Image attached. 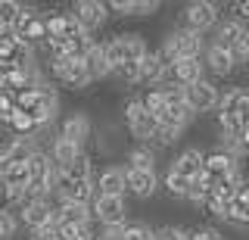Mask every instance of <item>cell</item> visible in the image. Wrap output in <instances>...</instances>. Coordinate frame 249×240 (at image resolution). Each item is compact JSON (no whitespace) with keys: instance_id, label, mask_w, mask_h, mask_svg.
<instances>
[{"instance_id":"7a4b0ae2","label":"cell","mask_w":249,"mask_h":240,"mask_svg":"<svg viewBox=\"0 0 249 240\" xmlns=\"http://www.w3.org/2000/svg\"><path fill=\"white\" fill-rule=\"evenodd\" d=\"M199 53H202V35L190 32V28H178L165 37L159 56L165 59V66H171L178 59H199Z\"/></svg>"},{"instance_id":"d590c367","label":"cell","mask_w":249,"mask_h":240,"mask_svg":"<svg viewBox=\"0 0 249 240\" xmlns=\"http://www.w3.org/2000/svg\"><path fill=\"white\" fill-rule=\"evenodd\" d=\"M122 240H153V228L150 224H128V228H124V237Z\"/></svg>"},{"instance_id":"e0dca14e","label":"cell","mask_w":249,"mask_h":240,"mask_svg":"<svg viewBox=\"0 0 249 240\" xmlns=\"http://www.w3.org/2000/svg\"><path fill=\"white\" fill-rule=\"evenodd\" d=\"M84 69H88L90 81H97V78H106V75L112 72V66H109V56H106V47H103V41H93V44H90L88 56H84Z\"/></svg>"},{"instance_id":"8992f818","label":"cell","mask_w":249,"mask_h":240,"mask_svg":"<svg viewBox=\"0 0 249 240\" xmlns=\"http://www.w3.org/2000/svg\"><path fill=\"white\" fill-rule=\"evenodd\" d=\"M93 215L103 228L128 222V209H124V197H97L93 200Z\"/></svg>"},{"instance_id":"ee69618b","label":"cell","mask_w":249,"mask_h":240,"mask_svg":"<svg viewBox=\"0 0 249 240\" xmlns=\"http://www.w3.org/2000/svg\"><path fill=\"white\" fill-rule=\"evenodd\" d=\"M246 231H249V228H246Z\"/></svg>"},{"instance_id":"ac0fdd59","label":"cell","mask_w":249,"mask_h":240,"mask_svg":"<svg viewBox=\"0 0 249 240\" xmlns=\"http://www.w3.org/2000/svg\"><path fill=\"white\" fill-rule=\"evenodd\" d=\"M206 66H209V72H215V75H218V78H228L237 63H233L231 50L218 47V44H209V47H206Z\"/></svg>"},{"instance_id":"ba28073f","label":"cell","mask_w":249,"mask_h":240,"mask_svg":"<svg viewBox=\"0 0 249 240\" xmlns=\"http://www.w3.org/2000/svg\"><path fill=\"white\" fill-rule=\"evenodd\" d=\"M16 37H19L22 44H28V47L44 44L47 41V28H44V16H41V13H35V10H28V6H25L19 25H16Z\"/></svg>"},{"instance_id":"5bb4252c","label":"cell","mask_w":249,"mask_h":240,"mask_svg":"<svg viewBox=\"0 0 249 240\" xmlns=\"http://www.w3.org/2000/svg\"><path fill=\"white\" fill-rule=\"evenodd\" d=\"M233 166H240V162L233 159L228 150H221V147H215V150H209L206 156H202V175H209V181L224 178Z\"/></svg>"},{"instance_id":"836d02e7","label":"cell","mask_w":249,"mask_h":240,"mask_svg":"<svg viewBox=\"0 0 249 240\" xmlns=\"http://www.w3.org/2000/svg\"><path fill=\"white\" fill-rule=\"evenodd\" d=\"M159 10V0H131L128 16H153Z\"/></svg>"},{"instance_id":"484cf974","label":"cell","mask_w":249,"mask_h":240,"mask_svg":"<svg viewBox=\"0 0 249 240\" xmlns=\"http://www.w3.org/2000/svg\"><path fill=\"white\" fill-rule=\"evenodd\" d=\"M162 184H165V193H171V197L178 200H187V193H190V181L175 172H165V178H162Z\"/></svg>"},{"instance_id":"1f68e13d","label":"cell","mask_w":249,"mask_h":240,"mask_svg":"<svg viewBox=\"0 0 249 240\" xmlns=\"http://www.w3.org/2000/svg\"><path fill=\"white\" fill-rule=\"evenodd\" d=\"M233 63H249V28H243V35L237 37V44L231 47Z\"/></svg>"},{"instance_id":"4316f807","label":"cell","mask_w":249,"mask_h":240,"mask_svg":"<svg viewBox=\"0 0 249 240\" xmlns=\"http://www.w3.org/2000/svg\"><path fill=\"white\" fill-rule=\"evenodd\" d=\"M88 84H90V75H88V69H84V63H75V59H72V69H69L66 88H69V91H84Z\"/></svg>"},{"instance_id":"f1b7e54d","label":"cell","mask_w":249,"mask_h":240,"mask_svg":"<svg viewBox=\"0 0 249 240\" xmlns=\"http://www.w3.org/2000/svg\"><path fill=\"white\" fill-rule=\"evenodd\" d=\"M140 103H143V110L150 115H159L165 110V94H162V88H150L143 97H140Z\"/></svg>"},{"instance_id":"277c9868","label":"cell","mask_w":249,"mask_h":240,"mask_svg":"<svg viewBox=\"0 0 249 240\" xmlns=\"http://www.w3.org/2000/svg\"><path fill=\"white\" fill-rule=\"evenodd\" d=\"M184 100L187 106H190V112H209V110H218V100H221V91L215 88L212 81L199 78L196 84H190V88H184Z\"/></svg>"},{"instance_id":"83f0119b","label":"cell","mask_w":249,"mask_h":240,"mask_svg":"<svg viewBox=\"0 0 249 240\" xmlns=\"http://www.w3.org/2000/svg\"><path fill=\"white\" fill-rule=\"evenodd\" d=\"M66 178H69V181H93V162L88 156H81L75 166L66 168Z\"/></svg>"},{"instance_id":"f35d334b","label":"cell","mask_w":249,"mask_h":240,"mask_svg":"<svg viewBox=\"0 0 249 240\" xmlns=\"http://www.w3.org/2000/svg\"><path fill=\"white\" fill-rule=\"evenodd\" d=\"M184 240H224V234L215 228H196V231H184Z\"/></svg>"},{"instance_id":"8d00e7d4","label":"cell","mask_w":249,"mask_h":240,"mask_svg":"<svg viewBox=\"0 0 249 240\" xmlns=\"http://www.w3.org/2000/svg\"><path fill=\"white\" fill-rule=\"evenodd\" d=\"M115 75H119L124 84H137L140 81V63H124V66L115 69Z\"/></svg>"},{"instance_id":"74e56055","label":"cell","mask_w":249,"mask_h":240,"mask_svg":"<svg viewBox=\"0 0 249 240\" xmlns=\"http://www.w3.org/2000/svg\"><path fill=\"white\" fill-rule=\"evenodd\" d=\"M153 240H184V228H175V224L153 228Z\"/></svg>"},{"instance_id":"30bf717a","label":"cell","mask_w":249,"mask_h":240,"mask_svg":"<svg viewBox=\"0 0 249 240\" xmlns=\"http://www.w3.org/2000/svg\"><path fill=\"white\" fill-rule=\"evenodd\" d=\"M124 187H128V193H134L137 200H146L159 187V175L156 172H137V168L124 166Z\"/></svg>"},{"instance_id":"d6a6232c","label":"cell","mask_w":249,"mask_h":240,"mask_svg":"<svg viewBox=\"0 0 249 240\" xmlns=\"http://www.w3.org/2000/svg\"><path fill=\"white\" fill-rule=\"evenodd\" d=\"M178 137H181V131H175V128H168V125H159V128H156V134H153V144L156 147H171Z\"/></svg>"},{"instance_id":"8fae6325","label":"cell","mask_w":249,"mask_h":240,"mask_svg":"<svg viewBox=\"0 0 249 240\" xmlns=\"http://www.w3.org/2000/svg\"><path fill=\"white\" fill-rule=\"evenodd\" d=\"M90 119L84 112H72V115H66L62 119V125H59V137H66V141H72L75 147H84V141H90Z\"/></svg>"},{"instance_id":"ffe728a7","label":"cell","mask_w":249,"mask_h":240,"mask_svg":"<svg viewBox=\"0 0 249 240\" xmlns=\"http://www.w3.org/2000/svg\"><path fill=\"white\" fill-rule=\"evenodd\" d=\"M162 78H165V59L159 56V50H146V56L140 59V81L162 84Z\"/></svg>"},{"instance_id":"6da1fadb","label":"cell","mask_w":249,"mask_h":240,"mask_svg":"<svg viewBox=\"0 0 249 240\" xmlns=\"http://www.w3.org/2000/svg\"><path fill=\"white\" fill-rule=\"evenodd\" d=\"M106 47V56H109V66H112V72L124 63H140V59L146 56V41L143 35H134V32H124V35H112L109 41H103Z\"/></svg>"},{"instance_id":"44dd1931","label":"cell","mask_w":249,"mask_h":240,"mask_svg":"<svg viewBox=\"0 0 249 240\" xmlns=\"http://www.w3.org/2000/svg\"><path fill=\"white\" fill-rule=\"evenodd\" d=\"M3 150L10 153V159H13V166H28V159L35 156L41 147H37L31 137H13L10 144H3Z\"/></svg>"},{"instance_id":"5b68a950","label":"cell","mask_w":249,"mask_h":240,"mask_svg":"<svg viewBox=\"0 0 249 240\" xmlns=\"http://www.w3.org/2000/svg\"><path fill=\"white\" fill-rule=\"evenodd\" d=\"M218 25V6L209 3V0H196V3H187L184 6V28L190 32H209V28Z\"/></svg>"},{"instance_id":"9c48e42d","label":"cell","mask_w":249,"mask_h":240,"mask_svg":"<svg viewBox=\"0 0 249 240\" xmlns=\"http://www.w3.org/2000/svg\"><path fill=\"white\" fill-rule=\"evenodd\" d=\"M53 215H56V206L50 203V200H41V203H28L19 209V219L25 224L28 231H41L47 224L53 222Z\"/></svg>"},{"instance_id":"603a6c76","label":"cell","mask_w":249,"mask_h":240,"mask_svg":"<svg viewBox=\"0 0 249 240\" xmlns=\"http://www.w3.org/2000/svg\"><path fill=\"white\" fill-rule=\"evenodd\" d=\"M28 175H31V181H35V184H47V187H50L53 162H50V156H47L44 150H37L35 156L28 159Z\"/></svg>"},{"instance_id":"e575fe53","label":"cell","mask_w":249,"mask_h":240,"mask_svg":"<svg viewBox=\"0 0 249 240\" xmlns=\"http://www.w3.org/2000/svg\"><path fill=\"white\" fill-rule=\"evenodd\" d=\"M16 237V215L0 209V240H13Z\"/></svg>"},{"instance_id":"b9f144b4","label":"cell","mask_w":249,"mask_h":240,"mask_svg":"<svg viewBox=\"0 0 249 240\" xmlns=\"http://www.w3.org/2000/svg\"><path fill=\"white\" fill-rule=\"evenodd\" d=\"M240 150L249 153V125H243V134H240Z\"/></svg>"},{"instance_id":"7bdbcfd3","label":"cell","mask_w":249,"mask_h":240,"mask_svg":"<svg viewBox=\"0 0 249 240\" xmlns=\"http://www.w3.org/2000/svg\"><path fill=\"white\" fill-rule=\"evenodd\" d=\"M246 69H249V63H246Z\"/></svg>"},{"instance_id":"ab89813d","label":"cell","mask_w":249,"mask_h":240,"mask_svg":"<svg viewBox=\"0 0 249 240\" xmlns=\"http://www.w3.org/2000/svg\"><path fill=\"white\" fill-rule=\"evenodd\" d=\"M233 19L243 25V22H249V0H243V3H233Z\"/></svg>"},{"instance_id":"7c38bea8","label":"cell","mask_w":249,"mask_h":240,"mask_svg":"<svg viewBox=\"0 0 249 240\" xmlns=\"http://www.w3.org/2000/svg\"><path fill=\"white\" fill-rule=\"evenodd\" d=\"M218 112H231V115H237L243 125H249V88H231L228 94H221Z\"/></svg>"},{"instance_id":"9a60e30c","label":"cell","mask_w":249,"mask_h":240,"mask_svg":"<svg viewBox=\"0 0 249 240\" xmlns=\"http://www.w3.org/2000/svg\"><path fill=\"white\" fill-rule=\"evenodd\" d=\"M47 156H50V162H53V166H56V168H62V172H66V168L69 166H75V162L78 159H81L84 156V153H81V147H75L72 141H66V137H53V147H50V153H47Z\"/></svg>"},{"instance_id":"3957f363","label":"cell","mask_w":249,"mask_h":240,"mask_svg":"<svg viewBox=\"0 0 249 240\" xmlns=\"http://www.w3.org/2000/svg\"><path fill=\"white\" fill-rule=\"evenodd\" d=\"M122 115H124V125H128L131 137H137V141H153L156 128H159V119L143 110L140 97L128 100V103H124V110H122Z\"/></svg>"},{"instance_id":"cb8c5ba5","label":"cell","mask_w":249,"mask_h":240,"mask_svg":"<svg viewBox=\"0 0 249 240\" xmlns=\"http://www.w3.org/2000/svg\"><path fill=\"white\" fill-rule=\"evenodd\" d=\"M243 28H246V25H240L237 19L218 22V28H215V41H212V44H218V47H224V50H231L233 44H237V37L243 35Z\"/></svg>"},{"instance_id":"2e32d148","label":"cell","mask_w":249,"mask_h":240,"mask_svg":"<svg viewBox=\"0 0 249 240\" xmlns=\"http://www.w3.org/2000/svg\"><path fill=\"white\" fill-rule=\"evenodd\" d=\"M97 190H100L97 197H124L128 193V187H124V168H119V166L103 168L97 178Z\"/></svg>"},{"instance_id":"d6986e66","label":"cell","mask_w":249,"mask_h":240,"mask_svg":"<svg viewBox=\"0 0 249 240\" xmlns=\"http://www.w3.org/2000/svg\"><path fill=\"white\" fill-rule=\"evenodd\" d=\"M156 119H159V125H168V128H175V131H184L193 122V112H190V106H187V100H184V103H168L165 110L156 115Z\"/></svg>"},{"instance_id":"52a82bcc","label":"cell","mask_w":249,"mask_h":240,"mask_svg":"<svg viewBox=\"0 0 249 240\" xmlns=\"http://www.w3.org/2000/svg\"><path fill=\"white\" fill-rule=\"evenodd\" d=\"M72 16L78 19V25L90 35V32H97V28L106 22L109 10H106V3H100V0H78V3L72 6Z\"/></svg>"},{"instance_id":"4dcf8cb0","label":"cell","mask_w":249,"mask_h":240,"mask_svg":"<svg viewBox=\"0 0 249 240\" xmlns=\"http://www.w3.org/2000/svg\"><path fill=\"white\" fill-rule=\"evenodd\" d=\"M209 190H212V181H209V175H199L190 181V193H187V200H196V203H202V200L209 197Z\"/></svg>"},{"instance_id":"60d3db41","label":"cell","mask_w":249,"mask_h":240,"mask_svg":"<svg viewBox=\"0 0 249 240\" xmlns=\"http://www.w3.org/2000/svg\"><path fill=\"white\" fill-rule=\"evenodd\" d=\"M10 168H13V159H10V153L0 147V181H3L6 175H10Z\"/></svg>"},{"instance_id":"f546056e","label":"cell","mask_w":249,"mask_h":240,"mask_svg":"<svg viewBox=\"0 0 249 240\" xmlns=\"http://www.w3.org/2000/svg\"><path fill=\"white\" fill-rule=\"evenodd\" d=\"M28 181H31L28 166H13V168H10V175H6L0 184H6V187H28Z\"/></svg>"},{"instance_id":"7402d4cb","label":"cell","mask_w":249,"mask_h":240,"mask_svg":"<svg viewBox=\"0 0 249 240\" xmlns=\"http://www.w3.org/2000/svg\"><path fill=\"white\" fill-rule=\"evenodd\" d=\"M59 224H90V209L81 203H53Z\"/></svg>"},{"instance_id":"d4e9b609","label":"cell","mask_w":249,"mask_h":240,"mask_svg":"<svg viewBox=\"0 0 249 240\" xmlns=\"http://www.w3.org/2000/svg\"><path fill=\"white\" fill-rule=\"evenodd\" d=\"M128 168H137V172H156V153L150 147H134L128 153Z\"/></svg>"},{"instance_id":"4fadbf2b","label":"cell","mask_w":249,"mask_h":240,"mask_svg":"<svg viewBox=\"0 0 249 240\" xmlns=\"http://www.w3.org/2000/svg\"><path fill=\"white\" fill-rule=\"evenodd\" d=\"M202 156H206L202 150H196V147H187V150H181L175 156V162H171L168 172H175V175L187 178V181H193V178L202 175Z\"/></svg>"}]
</instances>
